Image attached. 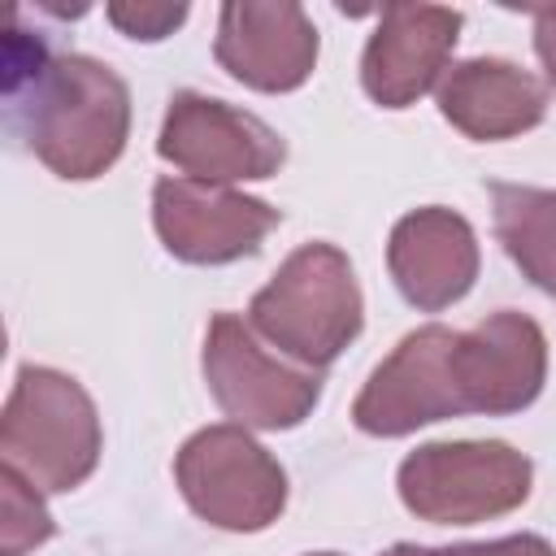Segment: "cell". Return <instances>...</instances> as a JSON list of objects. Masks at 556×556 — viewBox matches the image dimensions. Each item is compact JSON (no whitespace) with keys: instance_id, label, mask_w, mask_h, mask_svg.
<instances>
[{"instance_id":"7c38bea8","label":"cell","mask_w":556,"mask_h":556,"mask_svg":"<svg viewBox=\"0 0 556 556\" xmlns=\"http://www.w3.org/2000/svg\"><path fill=\"white\" fill-rule=\"evenodd\" d=\"M387 265L408 304L439 313L456 304L478 278L473 226L452 208H417L395 222L387 243Z\"/></svg>"},{"instance_id":"52a82bcc","label":"cell","mask_w":556,"mask_h":556,"mask_svg":"<svg viewBox=\"0 0 556 556\" xmlns=\"http://www.w3.org/2000/svg\"><path fill=\"white\" fill-rule=\"evenodd\" d=\"M204 378L213 400L226 417L256 430H291L308 417L321 395V374L304 365H287L269 356L256 330L235 317L217 313L204 334Z\"/></svg>"},{"instance_id":"ac0fdd59","label":"cell","mask_w":556,"mask_h":556,"mask_svg":"<svg viewBox=\"0 0 556 556\" xmlns=\"http://www.w3.org/2000/svg\"><path fill=\"white\" fill-rule=\"evenodd\" d=\"M434 556H556L547 539L539 534H513L495 543H460V547H439Z\"/></svg>"},{"instance_id":"9a60e30c","label":"cell","mask_w":556,"mask_h":556,"mask_svg":"<svg viewBox=\"0 0 556 556\" xmlns=\"http://www.w3.org/2000/svg\"><path fill=\"white\" fill-rule=\"evenodd\" d=\"M495 235L521 274L556 295V191L526 182H491Z\"/></svg>"},{"instance_id":"ba28073f","label":"cell","mask_w":556,"mask_h":556,"mask_svg":"<svg viewBox=\"0 0 556 556\" xmlns=\"http://www.w3.org/2000/svg\"><path fill=\"white\" fill-rule=\"evenodd\" d=\"M156 152L182 169V178L200 182H248V178H269L287 148L274 126H265L256 113L230 109L226 100L200 96V91H178L165 109Z\"/></svg>"},{"instance_id":"277c9868","label":"cell","mask_w":556,"mask_h":556,"mask_svg":"<svg viewBox=\"0 0 556 556\" xmlns=\"http://www.w3.org/2000/svg\"><path fill=\"white\" fill-rule=\"evenodd\" d=\"M530 495V460L500 443H426L400 465V500L421 521L473 526L513 513Z\"/></svg>"},{"instance_id":"9c48e42d","label":"cell","mask_w":556,"mask_h":556,"mask_svg":"<svg viewBox=\"0 0 556 556\" xmlns=\"http://www.w3.org/2000/svg\"><path fill=\"white\" fill-rule=\"evenodd\" d=\"M152 222L178 261L226 265L261 248V239L278 226V208L217 182L161 178L152 191Z\"/></svg>"},{"instance_id":"e0dca14e","label":"cell","mask_w":556,"mask_h":556,"mask_svg":"<svg viewBox=\"0 0 556 556\" xmlns=\"http://www.w3.org/2000/svg\"><path fill=\"white\" fill-rule=\"evenodd\" d=\"M187 17V4H109V22L130 39H165Z\"/></svg>"},{"instance_id":"30bf717a","label":"cell","mask_w":556,"mask_h":556,"mask_svg":"<svg viewBox=\"0 0 556 556\" xmlns=\"http://www.w3.org/2000/svg\"><path fill=\"white\" fill-rule=\"evenodd\" d=\"M460 13L443 4H387L361 56V83L374 104L404 109L447 74Z\"/></svg>"},{"instance_id":"8992f818","label":"cell","mask_w":556,"mask_h":556,"mask_svg":"<svg viewBox=\"0 0 556 556\" xmlns=\"http://www.w3.org/2000/svg\"><path fill=\"white\" fill-rule=\"evenodd\" d=\"M460 413H469V391L460 374V330L447 326H421L404 334L352 404V421L365 434L382 439Z\"/></svg>"},{"instance_id":"3957f363","label":"cell","mask_w":556,"mask_h":556,"mask_svg":"<svg viewBox=\"0 0 556 556\" xmlns=\"http://www.w3.org/2000/svg\"><path fill=\"white\" fill-rule=\"evenodd\" d=\"M4 465L35 491H70L100 460V417L91 395L56 369L26 365L0 417Z\"/></svg>"},{"instance_id":"4fadbf2b","label":"cell","mask_w":556,"mask_h":556,"mask_svg":"<svg viewBox=\"0 0 556 556\" xmlns=\"http://www.w3.org/2000/svg\"><path fill=\"white\" fill-rule=\"evenodd\" d=\"M460 374L469 391V413L500 417L534 404L547 374L543 330L526 313H491L473 330H460Z\"/></svg>"},{"instance_id":"7a4b0ae2","label":"cell","mask_w":556,"mask_h":556,"mask_svg":"<svg viewBox=\"0 0 556 556\" xmlns=\"http://www.w3.org/2000/svg\"><path fill=\"white\" fill-rule=\"evenodd\" d=\"M361 313L348 256L334 243H304L252 295L248 326L304 369H321L361 334Z\"/></svg>"},{"instance_id":"2e32d148","label":"cell","mask_w":556,"mask_h":556,"mask_svg":"<svg viewBox=\"0 0 556 556\" xmlns=\"http://www.w3.org/2000/svg\"><path fill=\"white\" fill-rule=\"evenodd\" d=\"M52 513L43 508L39 491L17 473V469H0V539H4V556H22L26 547H39L52 539Z\"/></svg>"},{"instance_id":"5b68a950","label":"cell","mask_w":556,"mask_h":556,"mask_svg":"<svg viewBox=\"0 0 556 556\" xmlns=\"http://www.w3.org/2000/svg\"><path fill=\"white\" fill-rule=\"evenodd\" d=\"M174 478L182 500L217 530H265L287 504V473L248 426L191 434L174 460Z\"/></svg>"},{"instance_id":"ffe728a7","label":"cell","mask_w":556,"mask_h":556,"mask_svg":"<svg viewBox=\"0 0 556 556\" xmlns=\"http://www.w3.org/2000/svg\"><path fill=\"white\" fill-rule=\"evenodd\" d=\"M382 556H434V552H426V547H413V543H395L391 552H382Z\"/></svg>"},{"instance_id":"44dd1931","label":"cell","mask_w":556,"mask_h":556,"mask_svg":"<svg viewBox=\"0 0 556 556\" xmlns=\"http://www.w3.org/2000/svg\"><path fill=\"white\" fill-rule=\"evenodd\" d=\"M308 556H339V552H308Z\"/></svg>"},{"instance_id":"5bb4252c","label":"cell","mask_w":556,"mask_h":556,"mask_svg":"<svg viewBox=\"0 0 556 556\" xmlns=\"http://www.w3.org/2000/svg\"><path fill=\"white\" fill-rule=\"evenodd\" d=\"M439 113L469 139H513L543 122L547 87L513 61L473 56L443 74Z\"/></svg>"},{"instance_id":"8fae6325","label":"cell","mask_w":556,"mask_h":556,"mask_svg":"<svg viewBox=\"0 0 556 556\" xmlns=\"http://www.w3.org/2000/svg\"><path fill=\"white\" fill-rule=\"evenodd\" d=\"M217 61L226 74L256 91H291L317 65V30L308 13L291 0L256 4L235 0L222 4L217 17Z\"/></svg>"},{"instance_id":"6da1fadb","label":"cell","mask_w":556,"mask_h":556,"mask_svg":"<svg viewBox=\"0 0 556 556\" xmlns=\"http://www.w3.org/2000/svg\"><path fill=\"white\" fill-rule=\"evenodd\" d=\"M4 100L26 148L56 178H96L126 148V83L96 56H52L39 35L17 30L13 9L4 35Z\"/></svg>"},{"instance_id":"d6986e66","label":"cell","mask_w":556,"mask_h":556,"mask_svg":"<svg viewBox=\"0 0 556 556\" xmlns=\"http://www.w3.org/2000/svg\"><path fill=\"white\" fill-rule=\"evenodd\" d=\"M534 52H539L547 78L556 83V4L552 9H534Z\"/></svg>"}]
</instances>
